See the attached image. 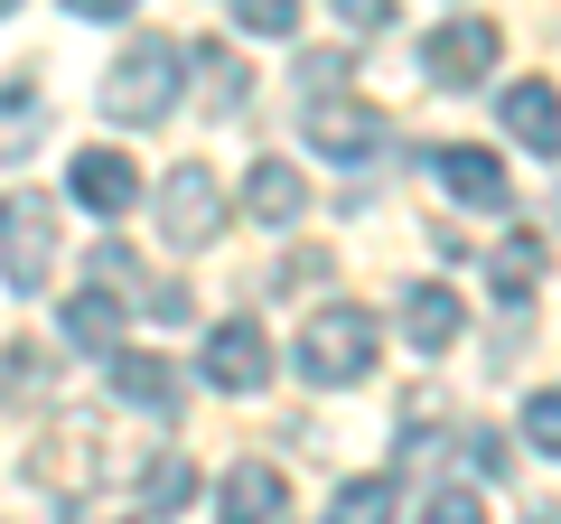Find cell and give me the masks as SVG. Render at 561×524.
<instances>
[{"mask_svg":"<svg viewBox=\"0 0 561 524\" xmlns=\"http://www.w3.org/2000/svg\"><path fill=\"white\" fill-rule=\"evenodd\" d=\"M280 505H290V478L272 459H234L216 487V524H280Z\"/></svg>","mask_w":561,"mask_h":524,"instance_id":"52a82bcc","label":"cell"},{"mask_svg":"<svg viewBox=\"0 0 561 524\" xmlns=\"http://www.w3.org/2000/svg\"><path fill=\"white\" fill-rule=\"evenodd\" d=\"M300 375L309 384H356L375 375V319H365L356 300H328L300 319Z\"/></svg>","mask_w":561,"mask_h":524,"instance_id":"7a4b0ae2","label":"cell"},{"mask_svg":"<svg viewBox=\"0 0 561 524\" xmlns=\"http://www.w3.org/2000/svg\"><path fill=\"white\" fill-rule=\"evenodd\" d=\"M234 20L262 29V38H290V29H300V0H234Z\"/></svg>","mask_w":561,"mask_h":524,"instance_id":"603a6c76","label":"cell"},{"mask_svg":"<svg viewBox=\"0 0 561 524\" xmlns=\"http://www.w3.org/2000/svg\"><path fill=\"white\" fill-rule=\"evenodd\" d=\"M337 524H393V478H356L337 497Z\"/></svg>","mask_w":561,"mask_h":524,"instance_id":"44dd1931","label":"cell"},{"mask_svg":"<svg viewBox=\"0 0 561 524\" xmlns=\"http://www.w3.org/2000/svg\"><path fill=\"white\" fill-rule=\"evenodd\" d=\"M459 328H468V309L449 300L440 282H421V291H402V338H412L421 356H449V346H459Z\"/></svg>","mask_w":561,"mask_h":524,"instance_id":"8fae6325","label":"cell"},{"mask_svg":"<svg viewBox=\"0 0 561 524\" xmlns=\"http://www.w3.org/2000/svg\"><path fill=\"white\" fill-rule=\"evenodd\" d=\"M346 29H393V0H337Z\"/></svg>","mask_w":561,"mask_h":524,"instance_id":"484cf974","label":"cell"},{"mask_svg":"<svg viewBox=\"0 0 561 524\" xmlns=\"http://www.w3.org/2000/svg\"><path fill=\"white\" fill-rule=\"evenodd\" d=\"M496 57H505L496 20H449V29H431V84H478V76H496Z\"/></svg>","mask_w":561,"mask_h":524,"instance_id":"8992f818","label":"cell"},{"mask_svg":"<svg viewBox=\"0 0 561 524\" xmlns=\"http://www.w3.org/2000/svg\"><path fill=\"white\" fill-rule=\"evenodd\" d=\"M431 179H440L449 197H468V206H505V160H496V150H468V141H449L440 160H431Z\"/></svg>","mask_w":561,"mask_h":524,"instance_id":"4fadbf2b","label":"cell"},{"mask_svg":"<svg viewBox=\"0 0 561 524\" xmlns=\"http://www.w3.org/2000/svg\"><path fill=\"white\" fill-rule=\"evenodd\" d=\"M187 487H197V468H187L179 449H160V459L140 468V515H179V505H187Z\"/></svg>","mask_w":561,"mask_h":524,"instance_id":"ac0fdd59","label":"cell"},{"mask_svg":"<svg viewBox=\"0 0 561 524\" xmlns=\"http://www.w3.org/2000/svg\"><path fill=\"white\" fill-rule=\"evenodd\" d=\"M197 66H206V103H216V113H234V103L253 94V66L225 57V47H197Z\"/></svg>","mask_w":561,"mask_h":524,"instance_id":"ffe728a7","label":"cell"},{"mask_svg":"<svg viewBox=\"0 0 561 524\" xmlns=\"http://www.w3.org/2000/svg\"><path fill=\"white\" fill-rule=\"evenodd\" d=\"M421 524H486V505H478V487H440L421 505Z\"/></svg>","mask_w":561,"mask_h":524,"instance_id":"cb8c5ba5","label":"cell"},{"mask_svg":"<svg viewBox=\"0 0 561 524\" xmlns=\"http://www.w3.org/2000/svg\"><path fill=\"white\" fill-rule=\"evenodd\" d=\"M10 10H20V0H0V20H10Z\"/></svg>","mask_w":561,"mask_h":524,"instance_id":"f1b7e54d","label":"cell"},{"mask_svg":"<svg viewBox=\"0 0 561 524\" xmlns=\"http://www.w3.org/2000/svg\"><path fill=\"white\" fill-rule=\"evenodd\" d=\"M66 10H76V20H131L140 0H66Z\"/></svg>","mask_w":561,"mask_h":524,"instance_id":"4316f807","label":"cell"},{"mask_svg":"<svg viewBox=\"0 0 561 524\" xmlns=\"http://www.w3.org/2000/svg\"><path fill=\"white\" fill-rule=\"evenodd\" d=\"M486 282H496V300H505V309H524V300H534V282H542V243H534V235L496 243V262H486Z\"/></svg>","mask_w":561,"mask_h":524,"instance_id":"e0dca14e","label":"cell"},{"mask_svg":"<svg viewBox=\"0 0 561 524\" xmlns=\"http://www.w3.org/2000/svg\"><path fill=\"white\" fill-rule=\"evenodd\" d=\"M113 394L169 422V412H179V365H160V356H131V346H122V356H113Z\"/></svg>","mask_w":561,"mask_h":524,"instance_id":"5bb4252c","label":"cell"},{"mask_svg":"<svg viewBox=\"0 0 561 524\" xmlns=\"http://www.w3.org/2000/svg\"><path fill=\"white\" fill-rule=\"evenodd\" d=\"M262 375H272V346H262V328H253V319L206 328V384H216V394H253Z\"/></svg>","mask_w":561,"mask_h":524,"instance_id":"ba28073f","label":"cell"},{"mask_svg":"<svg viewBox=\"0 0 561 524\" xmlns=\"http://www.w3.org/2000/svg\"><path fill=\"white\" fill-rule=\"evenodd\" d=\"M216 225H225L216 169H206V160H179V169L160 179V235L179 243V253H197V243H216Z\"/></svg>","mask_w":561,"mask_h":524,"instance_id":"277c9868","label":"cell"},{"mask_svg":"<svg viewBox=\"0 0 561 524\" xmlns=\"http://www.w3.org/2000/svg\"><path fill=\"white\" fill-rule=\"evenodd\" d=\"M47 272H57V206L38 187H10L0 197V282L20 291V300H38Z\"/></svg>","mask_w":561,"mask_h":524,"instance_id":"6da1fadb","label":"cell"},{"mask_svg":"<svg viewBox=\"0 0 561 524\" xmlns=\"http://www.w3.org/2000/svg\"><path fill=\"white\" fill-rule=\"evenodd\" d=\"M300 84H309V103L337 94V84H346V57H337V47H309V57H300Z\"/></svg>","mask_w":561,"mask_h":524,"instance_id":"d4e9b609","label":"cell"},{"mask_svg":"<svg viewBox=\"0 0 561 524\" xmlns=\"http://www.w3.org/2000/svg\"><path fill=\"white\" fill-rule=\"evenodd\" d=\"M47 394V346H0V403H38Z\"/></svg>","mask_w":561,"mask_h":524,"instance_id":"d6986e66","label":"cell"},{"mask_svg":"<svg viewBox=\"0 0 561 524\" xmlns=\"http://www.w3.org/2000/svg\"><path fill=\"white\" fill-rule=\"evenodd\" d=\"M300 132H309V150H328V160H375L383 150V113L375 103H346V94H319L300 113Z\"/></svg>","mask_w":561,"mask_h":524,"instance_id":"5b68a950","label":"cell"},{"mask_svg":"<svg viewBox=\"0 0 561 524\" xmlns=\"http://www.w3.org/2000/svg\"><path fill=\"white\" fill-rule=\"evenodd\" d=\"M169 103H179V47L169 38H131L103 66V113L113 122H160Z\"/></svg>","mask_w":561,"mask_h":524,"instance_id":"3957f363","label":"cell"},{"mask_svg":"<svg viewBox=\"0 0 561 524\" xmlns=\"http://www.w3.org/2000/svg\"><path fill=\"white\" fill-rule=\"evenodd\" d=\"M524 524H561V505H524Z\"/></svg>","mask_w":561,"mask_h":524,"instance_id":"83f0119b","label":"cell"},{"mask_svg":"<svg viewBox=\"0 0 561 524\" xmlns=\"http://www.w3.org/2000/svg\"><path fill=\"white\" fill-rule=\"evenodd\" d=\"M140 524H160V515H140Z\"/></svg>","mask_w":561,"mask_h":524,"instance_id":"f546056e","label":"cell"},{"mask_svg":"<svg viewBox=\"0 0 561 524\" xmlns=\"http://www.w3.org/2000/svg\"><path fill=\"white\" fill-rule=\"evenodd\" d=\"M76 197L94 206V216H131L140 206V169L122 160V150H76Z\"/></svg>","mask_w":561,"mask_h":524,"instance_id":"30bf717a","label":"cell"},{"mask_svg":"<svg viewBox=\"0 0 561 524\" xmlns=\"http://www.w3.org/2000/svg\"><path fill=\"white\" fill-rule=\"evenodd\" d=\"M243 216L253 225H300L309 216V187L290 160H253V179H243Z\"/></svg>","mask_w":561,"mask_h":524,"instance_id":"7c38bea8","label":"cell"},{"mask_svg":"<svg viewBox=\"0 0 561 524\" xmlns=\"http://www.w3.org/2000/svg\"><path fill=\"white\" fill-rule=\"evenodd\" d=\"M66 338L94 346V356H122V300L113 291H76V300H66Z\"/></svg>","mask_w":561,"mask_h":524,"instance_id":"2e32d148","label":"cell"},{"mask_svg":"<svg viewBox=\"0 0 561 524\" xmlns=\"http://www.w3.org/2000/svg\"><path fill=\"white\" fill-rule=\"evenodd\" d=\"M94 431H84V422H57V431H47V441H38V459H28V478H47V487H66V478H94Z\"/></svg>","mask_w":561,"mask_h":524,"instance_id":"9a60e30c","label":"cell"},{"mask_svg":"<svg viewBox=\"0 0 561 524\" xmlns=\"http://www.w3.org/2000/svg\"><path fill=\"white\" fill-rule=\"evenodd\" d=\"M524 449L561 459V394H534V403H524Z\"/></svg>","mask_w":561,"mask_h":524,"instance_id":"7402d4cb","label":"cell"},{"mask_svg":"<svg viewBox=\"0 0 561 524\" xmlns=\"http://www.w3.org/2000/svg\"><path fill=\"white\" fill-rule=\"evenodd\" d=\"M505 132H515L534 160H552L561 150V94L542 76H524V84H505Z\"/></svg>","mask_w":561,"mask_h":524,"instance_id":"9c48e42d","label":"cell"}]
</instances>
